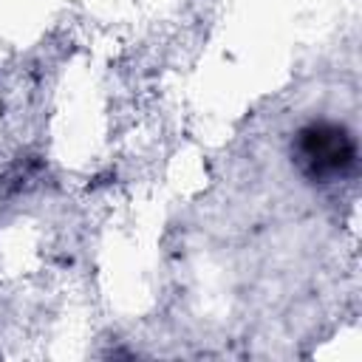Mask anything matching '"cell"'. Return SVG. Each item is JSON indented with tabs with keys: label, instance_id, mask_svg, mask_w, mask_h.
Instances as JSON below:
<instances>
[{
	"label": "cell",
	"instance_id": "1",
	"mask_svg": "<svg viewBox=\"0 0 362 362\" xmlns=\"http://www.w3.org/2000/svg\"><path fill=\"white\" fill-rule=\"evenodd\" d=\"M356 139L339 122H308L291 141V161L311 184H337L356 170Z\"/></svg>",
	"mask_w": 362,
	"mask_h": 362
}]
</instances>
